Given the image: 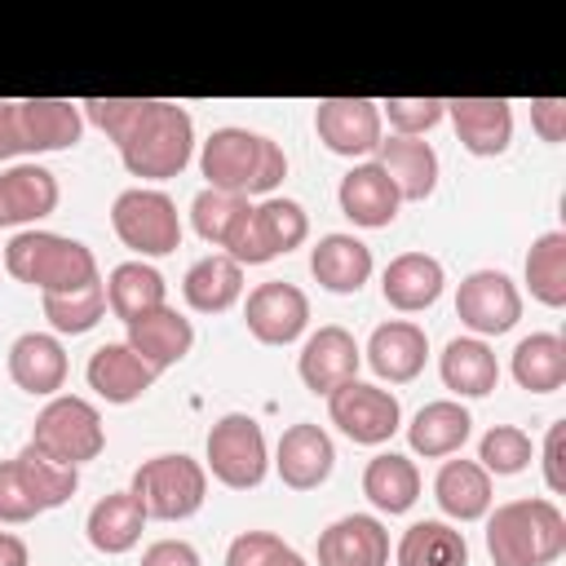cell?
<instances>
[{"label":"cell","instance_id":"cell-1","mask_svg":"<svg viewBox=\"0 0 566 566\" xmlns=\"http://www.w3.org/2000/svg\"><path fill=\"white\" fill-rule=\"evenodd\" d=\"M84 119H93L119 150L124 168L142 181L177 177L195 155V119L186 106L164 97H88L80 102Z\"/></svg>","mask_w":566,"mask_h":566},{"label":"cell","instance_id":"cell-2","mask_svg":"<svg viewBox=\"0 0 566 566\" xmlns=\"http://www.w3.org/2000/svg\"><path fill=\"white\" fill-rule=\"evenodd\" d=\"M199 168L212 190H230L243 199H252V195L270 199L279 190V181L287 177V155L279 142H270L252 128L226 124V128H212V137L203 142Z\"/></svg>","mask_w":566,"mask_h":566},{"label":"cell","instance_id":"cell-3","mask_svg":"<svg viewBox=\"0 0 566 566\" xmlns=\"http://www.w3.org/2000/svg\"><path fill=\"white\" fill-rule=\"evenodd\" d=\"M486 553L495 566H548L566 553V517L548 495L509 500L486 513Z\"/></svg>","mask_w":566,"mask_h":566},{"label":"cell","instance_id":"cell-4","mask_svg":"<svg viewBox=\"0 0 566 566\" xmlns=\"http://www.w3.org/2000/svg\"><path fill=\"white\" fill-rule=\"evenodd\" d=\"M4 270L44 292H75L84 283L97 279V256L71 239V234H53V230H18L4 243Z\"/></svg>","mask_w":566,"mask_h":566},{"label":"cell","instance_id":"cell-5","mask_svg":"<svg viewBox=\"0 0 566 566\" xmlns=\"http://www.w3.org/2000/svg\"><path fill=\"white\" fill-rule=\"evenodd\" d=\"M80 486V469L44 460L35 447H22L18 455L0 460V522L22 526L57 504H66Z\"/></svg>","mask_w":566,"mask_h":566},{"label":"cell","instance_id":"cell-6","mask_svg":"<svg viewBox=\"0 0 566 566\" xmlns=\"http://www.w3.org/2000/svg\"><path fill=\"white\" fill-rule=\"evenodd\" d=\"M44 460L53 464H66V469H80L84 460H97L102 447H106V429H102V411L88 402V398H75V394H53L35 424H31V442Z\"/></svg>","mask_w":566,"mask_h":566},{"label":"cell","instance_id":"cell-7","mask_svg":"<svg viewBox=\"0 0 566 566\" xmlns=\"http://www.w3.org/2000/svg\"><path fill=\"white\" fill-rule=\"evenodd\" d=\"M133 500L155 522H181L195 517L208 500V469L190 455H150L133 473Z\"/></svg>","mask_w":566,"mask_h":566},{"label":"cell","instance_id":"cell-8","mask_svg":"<svg viewBox=\"0 0 566 566\" xmlns=\"http://www.w3.org/2000/svg\"><path fill=\"white\" fill-rule=\"evenodd\" d=\"M111 226H115L119 243L137 252V261L168 256L181 248V217L164 190H146V186L119 190L111 203Z\"/></svg>","mask_w":566,"mask_h":566},{"label":"cell","instance_id":"cell-9","mask_svg":"<svg viewBox=\"0 0 566 566\" xmlns=\"http://www.w3.org/2000/svg\"><path fill=\"white\" fill-rule=\"evenodd\" d=\"M203 469L230 486V491H252L265 482V469H270V451H265V433L252 416L243 411H230L221 416L212 429H208V442H203Z\"/></svg>","mask_w":566,"mask_h":566},{"label":"cell","instance_id":"cell-10","mask_svg":"<svg viewBox=\"0 0 566 566\" xmlns=\"http://www.w3.org/2000/svg\"><path fill=\"white\" fill-rule=\"evenodd\" d=\"M310 234V217L296 199H283V195H270L252 208V217L243 221V230L234 234V243L226 248L230 261L239 265H265L292 248H301Z\"/></svg>","mask_w":566,"mask_h":566},{"label":"cell","instance_id":"cell-11","mask_svg":"<svg viewBox=\"0 0 566 566\" xmlns=\"http://www.w3.org/2000/svg\"><path fill=\"white\" fill-rule=\"evenodd\" d=\"M327 416L358 447H380L402 424L398 398L389 389H380V385H367V380H345L340 389H332L327 394Z\"/></svg>","mask_w":566,"mask_h":566},{"label":"cell","instance_id":"cell-12","mask_svg":"<svg viewBox=\"0 0 566 566\" xmlns=\"http://www.w3.org/2000/svg\"><path fill=\"white\" fill-rule=\"evenodd\" d=\"M455 314L478 340L504 336L522 318V292L504 270H473L455 287Z\"/></svg>","mask_w":566,"mask_h":566},{"label":"cell","instance_id":"cell-13","mask_svg":"<svg viewBox=\"0 0 566 566\" xmlns=\"http://www.w3.org/2000/svg\"><path fill=\"white\" fill-rule=\"evenodd\" d=\"M314 133L332 155H345V159L371 155L385 137L380 102H371V97H323L314 106Z\"/></svg>","mask_w":566,"mask_h":566},{"label":"cell","instance_id":"cell-14","mask_svg":"<svg viewBox=\"0 0 566 566\" xmlns=\"http://www.w3.org/2000/svg\"><path fill=\"white\" fill-rule=\"evenodd\" d=\"M243 323L261 345H292L310 327V296L296 283H283V279L256 283L248 292Z\"/></svg>","mask_w":566,"mask_h":566},{"label":"cell","instance_id":"cell-15","mask_svg":"<svg viewBox=\"0 0 566 566\" xmlns=\"http://www.w3.org/2000/svg\"><path fill=\"white\" fill-rule=\"evenodd\" d=\"M358 363H363V349H358L354 332H345L340 323H327L314 336H305V345L296 354V371H301L305 389L323 394V398L332 389H340L345 380H358Z\"/></svg>","mask_w":566,"mask_h":566},{"label":"cell","instance_id":"cell-16","mask_svg":"<svg viewBox=\"0 0 566 566\" xmlns=\"http://www.w3.org/2000/svg\"><path fill=\"white\" fill-rule=\"evenodd\" d=\"M332 464H336V447H332L323 424L296 420V424L283 429V438L274 447V469H279L283 486L314 491V486H323L332 478Z\"/></svg>","mask_w":566,"mask_h":566},{"label":"cell","instance_id":"cell-17","mask_svg":"<svg viewBox=\"0 0 566 566\" xmlns=\"http://www.w3.org/2000/svg\"><path fill=\"white\" fill-rule=\"evenodd\" d=\"M447 119L460 146L478 159H495L513 142V102L509 97H451Z\"/></svg>","mask_w":566,"mask_h":566},{"label":"cell","instance_id":"cell-18","mask_svg":"<svg viewBox=\"0 0 566 566\" xmlns=\"http://www.w3.org/2000/svg\"><path fill=\"white\" fill-rule=\"evenodd\" d=\"M367 367L389 380V385H407L424 371V358H429V336L420 323L411 318H389L380 323L371 336H367V349H363Z\"/></svg>","mask_w":566,"mask_h":566},{"label":"cell","instance_id":"cell-19","mask_svg":"<svg viewBox=\"0 0 566 566\" xmlns=\"http://www.w3.org/2000/svg\"><path fill=\"white\" fill-rule=\"evenodd\" d=\"M336 203H340V212H345L354 226L380 230V226H389V221L398 217L402 195H398V186L389 181V172H385L376 159H367V164H354V168L340 177Z\"/></svg>","mask_w":566,"mask_h":566},{"label":"cell","instance_id":"cell-20","mask_svg":"<svg viewBox=\"0 0 566 566\" xmlns=\"http://www.w3.org/2000/svg\"><path fill=\"white\" fill-rule=\"evenodd\" d=\"M318 566H389V531L371 513H345L318 535Z\"/></svg>","mask_w":566,"mask_h":566},{"label":"cell","instance_id":"cell-21","mask_svg":"<svg viewBox=\"0 0 566 566\" xmlns=\"http://www.w3.org/2000/svg\"><path fill=\"white\" fill-rule=\"evenodd\" d=\"M57 177L35 159L9 164L0 172V226H35L57 208Z\"/></svg>","mask_w":566,"mask_h":566},{"label":"cell","instance_id":"cell-22","mask_svg":"<svg viewBox=\"0 0 566 566\" xmlns=\"http://www.w3.org/2000/svg\"><path fill=\"white\" fill-rule=\"evenodd\" d=\"M124 345H128L150 371H168V367H177V363L190 354L195 327H190V318L177 314L172 305H159V310H150V314H142V318L128 323V340H124Z\"/></svg>","mask_w":566,"mask_h":566},{"label":"cell","instance_id":"cell-23","mask_svg":"<svg viewBox=\"0 0 566 566\" xmlns=\"http://www.w3.org/2000/svg\"><path fill=\"white\" fill-rule=\"evenodd\" d=\"M9 376L31 398H53L66 385V349L53 332H22L9 345Z\"/></svg>","mask_w":566,"mask_h":566},{"label":"cell","instance_id":"cell-24","mask_svg":"<svg viewBox=\"0 0 566 566\" xmlns=\"http://www.w3.org/2000/svg\"><path fill=\"white\" fill-rule=\"evenodd\" d=\"M84 380H88V389H93L97 398L124 407V402H137V398L159 380V371H150L124 340H106V345L93 349V358H88V367H84Z\"/></svg>","mask_w":566,"mask_h":566},{"label":"cell","instance_id":"cell-25","mask_svg":"<svg viewBox=\"0 0 566 566\" xmlns=\"http://www.w3.org/2000/svg\"><path fill=\"white\" fill-rule=\"evenodd\" d=\"M310 274L318 287H327L336 296H354L371 279V248L354 234L332 230L310 248Z\"/></svg>","mask_w":566,"mask_h":566},{"label":"cell","instance_id":"cell-26","mask_svg":"<svg viewBox=\"0 0 566 566\" xmlns=\"http://www.w3.org/2000/svg\"><path fill=\"white\" fill-rule=\"evenodd\" d=\"M442 283H447L442 261L429 256V252H398V256L385 265V274H380L385 301H389L394 310H402V314L429 310V305L442 296Z\"/></svg>","mask_w":566,"mask_h":566},{"label":"cell","instance_id":"cell-27","mask_svg":"<svg viewBox=\"0 0 566 566\" xmlns=\"http://www.w3.org/2000/svg\"><path fill=\"white\" fill-rule=\"evenodd\" d=\"M473 433V416L460 398H438V402H424L411 424H407V442L416 455L424 460H442V455H455Z\"/></svg>","mask_w":566,"mask_h":566},{"label":"cell","instance_id":"cell-28","mask_svg":"<svg viewBox=\"0 0 566 566\" xmlns=\"http://www.w3.org/2000/svg\"><path fill=\"white\" fill-rule=\"evenodd\" d=\"M376 155H380L376 164L389 172V181L398 186L402 199L420 203V199L433 195V186H438V150L424 137H398V133H389V137H380Z\"/></svg>","mask_w":566,"mask_h":566},{"label":"cell","instance_id":"cell-29","mask_svg":"<svg viewBox=\"0 0 566 566\" xmlns=\"http://www.w3.org/2000/svg\"><path fill=\"white\" fill-rule=\"evenodd\" d=\"M438 376L455 398H486L500 385V363L486 340L478 336H455L438 354Z\"/></svg>","mask_w":566,"mask_h":566},{"label":"cell","instance_id":"cell-30","mask_svg":"<svg viewBox=\"0 0 566 566\" xmlns=\"http://www.w3.org/2000/svg\"><path fill=\"white\" fill-rule=\"evenodd\" d=\"M18 106H22V128H27V155L66 150L84 133L80 102H66V97H27Z\"/></svg>","mask_w":566,"mask_h":566},{"label":"cell","instance_id":"cell-31","mask_svg":"<svg viewBox=\"0 0 566 566\" xmlns=\"http://www.w3.org/2000/svg\"><path fill=\"white\" fill-rule=\"evenodd\" d=\"M181 296L195 314H226L243 296V265L230 261L226 252H208L186 270Z\"/></svg>","mask_w":566,"mask_h":566},{"label":"cell","instance_id":"cell-32","mask_svg":"<svg viewBox=\"0 0 566 566\" xmlns=\"http://www.w3.org/2000/svg\"><path fill=\"white\" fill-rule=\"evenodd\" d=\"M433 500L455 522H478L491 513V473L478 460H447L433 478Z\"/></svg>","mask_w":566,"mask_h":566},{"label":"cell","instance_id":"cell-33","mask_svg":"<svg viewBox=\"0 0 566 566\" xmlns=\"http://www.w3.org/2000/svg\"><path fill=\"white\" fill-rule=\"evenodd\" d=\"M142 526H146V513H142V504L133 500V491H111V495H102V500L88 509V517H84L88 544H93L97 553H106V557H119V553L137 548Z\"/></svg>","mask_w":566,"mask_h":566},{"label":"cell","instance_id":"cell-34","mask_svg":"<svg viewBox=\"0 0 566 566\" xmlns=\"http://www.w3.org/2000/svg\"><path fill=\"white\" fill-rule=\"evenodd\" d=\"M106 310L124 323L168 305V287H164V274L150 265V261H119L111 274H106Z\"/></svg>","mask_w":566,"mask_h":566},{"label":"cell","instance_id":"cell-35","mask_svg":"<svg viewBox=\"0 0 566 566\" xmlns=\"http://www.w3.org/2000/svg\"><path fill=\"white\" fill-rule=\"evenodd\" d=\"M363 495L380 513L398 517V513H407L420 500V469L407 455H398V451H380L363 469Z\"/></svg>","mask_w":566,"mask_h":566},{"label":"cell","instance_id":"cell-36","mask_svg":"<svg viewBox=\"0 0 566 566\" xmlns=\"http://www.w3.org/2000/svg\"><path fill=\"white\" fill-rule=\"evenodd\" d=\"M394 562L398 566H469V544H464V531H455L451 522L424 517L402 531Z\"/></svg>","mask_w":566,"mask_h":566},{"label":"cell","instance_id":"cell-37","mask_svg":"<svg viewBox=\"0 0 566 566\" xmlns=\"http://www.w3.org/2000/svg\"><path fill=\"white\" fill-rule=\"evenodd\" d=\"M513 380L526 394H557L566 385V340L557 332H531L513 349Z\"/></svg>","mask_w":566,"mask_h":566},{"label":"cell","instance_id":"cell-38","mask_svg":"<svg viewBox=\"0 0 566 566\" xmlns=\"http://www.w3.org/2000/svg\"><path fill=\"white\" fill-rule=\"evenodd\" d=\"M248 217H252V203H248L243 195H230V190L203 186V190L190 199V226H195V234H199L203 243L221 248V252L234 243V234L243 230Z\"/></svg>","mask_w":566,"mask_h":566},{"label":"cell","instance_id":"cell-39","mask_svg":"<svg viewBox=\"0 0 566 566\" xmlns=\"http://www.w3.org/2000/svg\"><path fill=\"white\" fill-rule=\"evenodd\" d=\"M526 287L539 305L562 310L566 305V234L544 230L526 252Z\"/></svg>","mask_w":566,"mask_h":566},{"label":"cell","instance_id":"cell-40","mask_svg":"<svg viewBox=\"0 0 566 566\" xmlns=\"http://www.w3.org/2000/svg\"><path fill=\"white\" fill-rule=\"evenodd\" d=\"M40 305H44V318H49L53 336H84L106 314V287H102V279H93L75 292H44Z\"/></svg>","mask_w":566,"mask_h":566},{"label":"cell","instance_id":"cell-41","mask_svg":"<svg viewBox=\"0 0 566 566\" xmlns=\"http://www.w3.org/2000/svg\"><path fill=\"white\" fill-rule=\"evenodd\" d=\"M478 464L495 478H513L531 464V433L517 424H491L478 442Z\"/></svg>","mask_w":566,"mask_h":566},{"label":"cell","instance_id":"cell-42","mask_svg":"<svg viewBox=\"0 0 566 566\" xmlns=\"http://www.w3.org/2000/svg\"><path fill=\"white\" fill-rule=\"evenodd\" d=\"M226 566H310L292 544H283L274 531H243L226 548Z\"/></svg>","mask_w":566,"mask_h":566},{"label":"cell","instance_id":"cell-43","mask_svg":"<svg viewBox=\"0 0 566 566\" xmlns=\"http://www.w3.org/2000/svg\"><path fill=\"white\" fill-rule=\"evenodd\" d=\"M380 119H389L398 137H424L429 128L447 119V102L442 97H389L380 102Z\"/></svg>","mask_w":566,"mask_h":566},{"label":"cell","instance_id":"cell-44","mask_svg":"<svg viewBox=\"0 0 566 566\" xmlns=\"http://www.w3.org/2000/svg\"><path fill=\"white\" fill-rule=\"evenodd\" d=\"M531 128L539 133V142L562 146L566 142V102L562 97H535L531 102Z\"/></svg>","mask_w":566,"mask_h":566},{"label":"cell","instance_id":"cell-45","mask_svg":"<svg viewBox=\"0 0 566 566\" xmlns=\"http://www.w3.org/2000/svg\"><path fill=\"white\" fill-rule=\"evenodd\" d=\"M562 442H566V420H553L548 424V438H544V486L553 495L566 491V460H562Z\"/></svg>","mask_w":566,"mask_h":566},{"label":"cell","instance_id":"cell-46","mask_svg":"<svg viewBox=\"0 0 566 566\" xmlns=\"http://www.w3.org/2000/svg\"><path fill=\"white\" fill-rule=\"evenodd\" d=\"M27 155V128H22V106L0 102V164Z\"/></svg>","mask_w":566,"mask_h":566},{"label":"cell","instance_id":"cell-47","mask_svg":"<svg viewBox=\"0 0 566 566\" xmlns=\"http://www.w3.org/2000/svg\"><path fill=\"white\" fill-rule=\"evenodd\" d=\"M137 566H203V562H199L195 544H186V539H155V544L142 553Z\"/></svg>","mask_w":566,"mask_h":566},{"label":"cell","instance_id":"cell-48","mask_svg":"<svg viewBox=\"0 0 566 566\" xmlns=\"http://www.w3.org/2000/svg\"><path fill=\"white\" fill-rule=\"evenodd\" d=\"M27 562H31L27 544L13 531H0V566H27Z\"/></svg>","mask_w":566,"mask_h":566}]
</instances>
